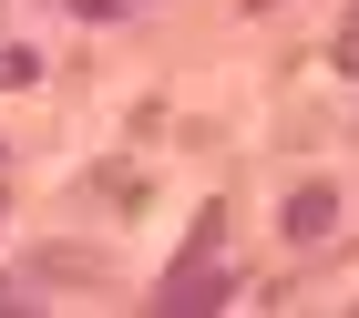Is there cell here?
I'll return each instance as SVG.
<instances>
[{"label": "cell", "mask_w": 359, "mask_h": 318, "mask_svg": "<svg viewBox=\"0 0 359 318\" xmlns=\"http://www.w3.org/2000/svg\"><path fill=\"white\" fill-rule=\"evenodd\" d=\"M226 298H236L226 257H216V246H185V267H175L165 288H154V308H175V318H185V308H226Z\"/></svg>", "instance_id": "1"}, {"label": "cell", "mask_w": 359, "mask_h": 318, "mask_svg": "<svg viewBox=\"0 0 359 318\" xmlns=\"http://www.w3.org/2000/svg\"><path fill=\"white\" fill-rule=\"evenodd\" d=\"M329 62H339V72H359V0H349V21L329 31Z\"/></svg>", "instance_id": "4"}, {"label": "cell", "mask_w": 359, "mask_h": 318, "mask_svg": "<svg viewBox=\"0 0 359 318\" xmlns=\"http://www.w3.org/2000/svg\"><path fill=\"white\" fill-rule=\"evenodd\" d=\"M31 72H41L31 52H0V82H31Z\"/></svg>", "instance_id": "5"}, {"label": "cell", "mask_w": 359, "mask_h": 318, "mask_svg": "<svg viewBox=\"0 0 359 318\" xmlns=\"http://www.w3.org/2000/svg\"><path fill=\"white\" fill-rule=\"evenodd\" d=\"M277 226H287V246H318V237H329V226H339V195H329V185H298V195H287V216H277Z\"/></svg>", "instance_id": "2"}, {"label": "cell", "mask_w": 359, "mask_h": 318, "mask_svg": "<svg viewBox=\"0 0 359 318\" xmlns=\"http://www.w3.org/2000/svg\"><path fill=\"white\" fill-rule=\"evenodd\" d=\"M31 267H41L52 288H93V277H103V267H93L83 246H41V257H31Z\"/></svg>", "instance_id": "3"}, {"label": "cell", "mask_w": 359, "mask_h": 318, "mask_svg": "<svg viewBox=\"0 0 359 318\" xmlns=\"http://www.w3.org/2000/svg\"><path fill=\"white\" fill-rule=\"evenodd\" d=\"M11 298H21V288H11V277H0V308H11Z\"/></svg>", "instance_id": "6"}]
</instances>
